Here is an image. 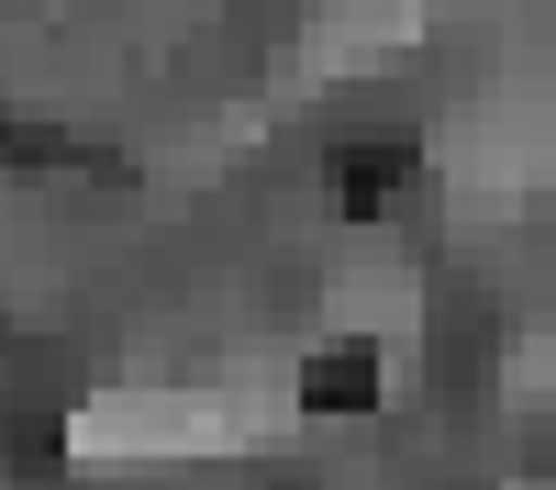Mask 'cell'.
Segmentation results:
<instances>
[{"label":"cell","mask_w":556,"mask_h":490,"mask_svg":"<svg viewBox=\"0 0 556 490\" xmlns=\"http://www.w3.org/2000/svg\"><path fill=\"white\" fill-rule=\"evenodd\" d=\"M301 401L312 413H367L379 401V345H312L301 356Z\"/></svg>","instance_id":"obj_1"}]
</instances>
